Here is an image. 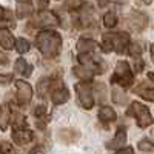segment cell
I'll return each instance as SVG.
<instances>
[{"label": "cell", "instance_id": "cell-26", "mask_svg": "<svg viewBox=\"0 0 154 154\" xmlns=\"http://www.w3.org/2000/svg\"><path fill=\"white\" fill-rule=\"evenodd\" d=\"M139 149L140 151H143V152H151L154 148H152V142L149 139H142L139 142Z\"/></svg>", "mask_w": 154, "mask_h": 154}, {"label": "cell", "instance_id": "cell-29", "mask_svg": "<svg viewBox=\"0 0 154 154\" xmlns=\"http://www.w3.org/2000/svg\"><path fill=\"white\" fill-rule=\"evenodd\" d=\"M0 152H14V148L8 142H2L0 143Z\"/></svg>", "mask_w": 154, "mask_h": 154}, {"label": "cell", "instance_id": "cell-21", "mask_svg": "<svg viewBox=\"0 0 154 154\" xmlns=\"http://www.w3.org/2000/svg\"><path fill=\"white\" fill-rule=\"evenodd\" d=\"M14 48L19 54H25V53H28L29 51V42L26 40V38H17L16 43H14Z\"/></svg>", "mask_w": 154, "mask_h": 154}, {"label": "cell", "instance_id": "cell-27", "mask_svg": "<svg viewBox=\"0 0 154 154\" xmlns=\"http://www.w3.org/2000/svg\"><path fill=\"white\" fill-rule=\"evenodd\" d=\"M34 116H35L37 119L45 117V116H46V106L45 105H37L35 109H34Z\"/></svg>", "mask_w": 154, "mask_h": 154}, {"label": "cell", "instance_id": "cell-18", "mask_svg": "<svg viewBox=\"0 0 154 154\" xmlns=\"http://www.w3.org/2000/svg\"><path fill=\"white\" fill-rule=\"evenodd\" d=\"M16 71L19 74H22L23 77H29L32 74V66L29 65V63H26V60L25 59H17L16 60Z\"/></svg>", "mask_w": 154, "mask_h": 154}, {"label": "cell", "instance_id": "cell-15", "mask_svg": "<svg viewBox=\"0 0 154 154\" xmlns=\"http://www.w3.org/2000/svg\"><path fill=\"white\" fill-rule=\"evenodd\" d=\"M14 35H12L8 29H3V28H0V45H2L5 49H12L14 48Z\"/></svg>", "mask_w": 154, "mask_h": 154}, {"label": "cell", "instance_id": "cell-30", "mask_svg": "<svg viewBox=\"0 0 154 154\" xmlns=\"http://www.w3.org/2000/svg\"><path fill=\"white\" fill-rule=\"evenodd\" d=\"M134 71L136 72H142V69H143V62H142V59H140V57H137L136 59V65H134Z\"/></svg>", "mask_w": 154, "mask_h": 154}, {"label": "cell", "instance_id": "cell-40", "mask_svg": "<svg viewBox=\"0 0 154 154\" xmlns=\"http://www.w3.org/2000/svg\"><path fill=\"white\" fill-rule=\"evenodd\" d=\"M152 2V0H145V3H151Z\"/></svg>", "mask_w": 154, "mask_h": 154}, {"label": "cell", "instance_id": "cell-31", "mask_svg": "<svg viewBox=\"0 0 154 154\" xmlns=\"http://www.w3.org/2000/svg\"><path fill=\"white\" fill-rule=\"evenodd\" d=\"M9 17H11V12L0 6V20H6V19H9Z\"/></svg>", "mask_w": 154, "mask_h": 154}, {"label": "cell", "instance_id": "cell-35", "mask_svg": "<svg viewBox=\"0 0 154 154\" xmlns=\"http://www.w3.org/2000/svg\"><path fill=\"white\" fill-rule=\"evenodd\" d=\"M106 2H108V0H97V3H99L100 6H105V5H106Z\"/></svg>", "mask_w": 154, "mask_h": 154}, {"label": "cell", "instance_id": "cell-34", "mask_svg": "<svg viewBox=\"0 0 154 154\" xmlns=\"http://www.w3.org/2000/svg\"><path fill=\"white\" fill-rule=\"evenodd\" d=\"M45 151V148L43 146H35V148H32L31 149V152H43Z\"/></svg>", "mask_w": 154, "mask_h": 154}, {"label": "cell", "instance_id": "cell-36", "mask_svg": "<svg viewBox=\"0 0 154 154\" xmlns=\"http://www.w3.org/2000/svg\"><path fill=\"white\" fill-rule=\"evenodd\" d=\"M0 62H3V63H6V56H3V54H0Z\"/></svg>", "mask_w": 154, "mask_h": 154}, {"label": "cell", "instance_id": "cell-16", "mask_svg": "<svg viewBox=\"0 0 154 154\" xmlns=\"http://www.w3.org/2000/svg\"><path fill=\"white\" fill-rule=\"evenodd\" d=\"M99 119L102 122H114L116 119H117V114H116V111L111 108V106H100L99 109Z\"/></svg>", "mask_w": 154, "mask_h": 154}, {"label": "cell", "instance_id": "cell-25", "mask_svg": "<svg viewBox=\"0 0 154 154\" xmlns=\"http://www.w3.org/2000/svg\"><path fill=\"white\" fill-rule=\"evenodd\" d=\"M112 100L116 103H125L126 102V96L120 91L119 88H112Z\"/></svg>", "mask_w": 154, "mask_h": 154}, {"label": "cell", "instance_id": "cell-17", "mask_svg": "<svg viewBox=\"0 0 154 154\" xmlns=\"http://www.w3.org/2000/svg\"><path fill=\"white\" fill-rule=\"evenodd\" d=\"M72 72H74L75 77H79L80 80H89V82H91L93 75H94V72H93L91 69L86 68V66H83V65L74 66V68H72Z\"/></svg>", "mask_w": 154, "mask_h": 154}, {"label": "cell", "instance_id": "cell-8", "mask_svg": "<svg viewBox=\"0 0 154 154\" xmlns=\"http://www.w3.org/2000/svg\"><path fill=\"white\" fill-rule=\"evenodd\" d=\"M16 89H17V103L20 106L29 105L32 99V88L25 80H16Z\"/></svg>", "mask_w": 154, "mask_h": 154}, {"label": "cell", "instance_id": "cell-9", "mask_svg": "<svg viewBox=\"0 0 154 154\" xmlns=\"http://www.w3.org/2000/svg\"><path fill=\"white\" fill-rule=\"evenodd\" d=\"M79 62H80V65L89 68L94 74H102V72H105V65H103V62L96 59V57H91L89 56V53L86 54H79Z\"/></svg>", "mask_w": 154, "mask_h": 154}, {"label": "cell", "instance_id": "cell-11", "mask_svg": "<svg viewBox=\"0 0 154 154\" xmlns=\"http://www.w3.org/2000/svg\"><path fill=\"white\" fill-rule=\"evenodd\" d=\"M34 139V134L31 130H28L26 126H17V128H12V140L23 146V145H28L31 140Z\"/></svg>", "mask_w": 154, "mask_h": 154}, {"label": "cell", "instance_id": "cell-12", "mask_svg": "<svg viewBox=\"0 0 154 154\" xmlns=\"http://www.w3.org/2000/svg\"><path fill=\"white\" fill-rule=\"evenodd\" d=\"M125 143H126V131H125V128H119L117 131H116V136H114V139L111 140V142L106 145L108 146V149H119L120 146H125Z\"/></svg>", "mask_w": 154, "mask_h": 154}, {"label": "cell", "instance_id": "cell-20", "mask_svg": "<svg viewBox=\"0 0 154 154\" xmlns=\"http://www.w3.org/2000/svg\"><path fill=\"white\" fill-rule=\"evenodd\" d=\"M31 12H32L31 3H19L17 5V17L25 19V17H28Z\"/></svg>", "mask_w": 154, "mask_h": 154}, {"label": "cell", "instance_id": "cell-7", "mask_svg": "<svg viewBox=\"0 0 154 154\" xmlns=\"http://www.w3.org/2000/svg\"><path fill=\"white\" fill-rule=\"evenodd\" d=\"M128 25L133 31H143L146 26H148V16L142 11H137V9H133L130 14H128Z\"/></svg>", "mask_w": 154, "mask_h": 154}, {"label": "cell", "instance_id": "cell-14", "mask_svg": "<svg viewBox=\"0 0 154 154\" xmlns=\"http://www.w3.org/2000/svg\"><path fill=\"white\" fill-rule=\"evenodd\" d=\"M75 48H77V53L79 54H86V53L91 54L97 48V43L94 40H91V38H80V40L77 42Z\"/></svg>", "mask_w": 154, "mask_h": 154}, {"label": "cell", "instance_id": "cell-10", "mask_svg": "<svg viewBox=\"0 0 154 154\" xmlns=\"http://www.w3.org/2000/svg\"><path fill=\"white\" fill-rule=\"evenodd\" d=\"M77 9V19H75V23L79 26H89L94 20V11L91 8V5H83L80 8H75Z\"/></svg>", "mask_w": 154, "mask_h": 154}, {"label": "cell", "instance_id": "cell-3", "mask_svg": "<svg viewBox=\"0 0 154 154\" xmlns=\"http://www.w3.org/2000/svg\"><path fill=\"white\" fill-rule=\"evenodd\" d=\"M134 82V74L131 71L130 63L125 60H119L116 65L114 74L111 75V83H119L122 88H130Z\"/></svg>", "mask_w": 154, "mask_h": 154}, {"label": "cell", "instance_id": "cell-23", "mask_svg": "<svg viewBox=\"0 0 154 154\" xmlns=\"http://www.w3.org/2000/svg\"><path fill=\"white\" fill-rule=\"evenodd\" d=\"M103 25L106 28H114L116 25H117V16L114 14V12H106V14L103 16Z\"/></svg>", "mask_w": 154, "mask_h": 154}, {"label": "cell", "instance_id": "cell-28", "mask_svg": "<svg viewBox=\"0 0 154 154\" xmlns=\"http://www.w3.org/2000/svg\"><path fill=\"white\" fill-rule=\"evenodd\" d=\"M12 79H14L12 74H0V85H8L12 82Z\"/></svg>", "mask_w": 154, "mask_h": 154}, {"label": "cell", "instance_id": "cell-1", "mask_svg": "<svg viewBox=\"0 0 154 154\" xmlns=\"http://www.w3.org/2000/svg\"><path fill=\"white\" fill-rule=\"evenodd\" d=\"M35 46L40 53L48 57L54 59L59 56L60 48H62V35L53 29H45L40 31L35 35Z\"/></svg>", "mask_w": 154, "mask_h": 154}, {"label": "cell", "instance_id": "cell-39", "mask_svg": "<svg viewBox=\"0 0 154 154\" xmlns=\"http://www.w3.org/2000/svg\"><path fill=\"white\" fill-rule=\"evenodd\" d=\"M112 2H116V3H120V5H123V3H126V0H112Z\"/></svg>", "mask_w": 154, "mask_h": 154}, {"label": "cell", "instance_id": "cell-32", "mask_svg": "<svg viewBox=\"0 0 154 154\" xmlns=\"http://www.w3.org/2000/svg\"><path fill=\"white\" fill-rule=\"evenodd\" d=\"M116 152H119V154H123V152H134V148L131 146H123V148H119V149H116Z\"/></svg>", "mask_w": 154, "mask_h": 154}, {"label": "cell", "instance_id": "cell-4", "mask_svg": "<svg viewBox=\"0 0 154 154\" xmlns=\"http://www.w3.org/2000/svg\"><path fill=\"white\" fill-rule=\"evenodd\" d=\"M126 114L128 116H133L140 128H148L154 122L152 120V116H151V112L148 109V106H145L143 103H139V102H133L131 106L128 108Z\"/></svg>", "mask_w": 154, "mask_h": 154}, {"label": "cell", "instance_id": "cell-33", "mask_svg": "<svg viewBox=\"0 0 154 154\" xmlns=\"http://www.w3.org/2000/svg\"><path fill=\"white\" fill-rule=\"evenodd\" d=\"M48 3H49V0H37V5H38V8H40V9L46 8Z\"/></svg>", "mask_w": 154, "mask_h": 154}, {"label": "cell", "instance_id": "cell-13", "mask_svg": "<svg viewBox=\"0 0 154 154\" xmlns=\"http://www.w3.org/2000/svg\"><path fill=\"white\" fill-rule=\"evenodd\" d=\"M69 99V91L66 88H56L51 91V100H53V103L54 105H62V103H65V102H68Z\"/></svg>", "mask_w": 154, "mask_h": 154}, {"label": "cell", "instance_id": "cell-6", "mask_svg": "<svg viewBox=\"0 0 154 154\" xmlns=\"http://www.w3.org/2000/svg\"><path fill=\"white\" fill-rule=\"evenodd\" d=\"M34 25L35 26H40V28H56L60 25V22H59V17L53 11H48V9L43 8V9L38 11Z\"/></svg>", "mask_w": 154, "mask_h": 154}, {"label": "cell", "instance_id": "cell-24", "mask_svg": "<svg viewBox=\"0 0 154 154\" xmlns=\"http://www.w3.org/2000/svg\"><path fill=\"white\" fill-rule=\"evenodd\" d=\"M139 96L154 103V86L152 88H139Z\"/></svg>", "mask_w": 154, "mask_h": 154}, {"label": "cell", "instance_id": "cell-2", "mask_svg": "<svg viewBox=\"0 0 154 154\" xmlns=\"http://www.w3.org/2000/svg\"><path fill=\"white\" fill-rule=\"evenodd\" d=\"M128 43H130V35L126 32H105L102 35V43L100 49L103 53H119L122 54L126 49Z\"/></svg>", "mask_w": 154, "mask_h": 154}, {"label": "cell", "instance_id": "cell-22", "mask_svg": "<svg viewBox=\"0 0 154 154\" xmlns=\"http://www.w3.org/2000/svg\"><path fill=\"white\" fill-rule=\"evenodd\" d=\"M126 51H128V54H130L131 57H134V59L142 56V46H140L139 43H136V42H130V43H128Z\"/></svg>", "mask_w": 154, "mask_h": 154}, {"label": "cell", "instance_id": "cell-38", "mask_svg": "<svg viewBox=\"0 0 154 154\" xmlns=\"http://www.w3.org/2000/svg\"><path fill=\"white\" fill-rule=\"evenodd\" d=\"M17 3H31V0H17Z\"/></svg>", "mask_w": 154, "mask_h": 154}, {"label": "cell", "instance_id": "cell-19", "mask_svg": "<svg viewBox=\"0 0 154 154\" xmlns=\"http://www.w3.org/2000/svg\"><path fill=\"white\" fill-rule=\"evenodd\" d=\"M9 119H11V109H9V106L8 105L0 106V130H2V131L8 128Z\"/></svg>", "mask_w": 154, "mask_h": 154}, {"label": "cell", "instance_id": "cell-5", "mask_svg": "<svg viewBox=\"0 0 154 154\" xmlns=\"http://www.w3.org/2000/svg\"><path fill=\"white\" fill-rule=\"evenodd\" d=\"M75 93L79 97V102L82 108L85 109H91L94 106V94H93V88L89 85V80H82L75 85Z\"/></svg>", "mask_w": 154, "mask_h": 154}, {"label": "cell", "instance_id": "cell-37", "mask_svg": "<svg viewBox=\"0 0 154 154\" xmlns=\"http://www.w3.org/2000/svg\"><path fill=\"white\" fill-rule=\"evenodd\" d=\"M149 53H151V56H152V60H154V45H151V48H149Z\"/></svg>", "mask_w": 154, "mask_h": 154}]
</instances>
